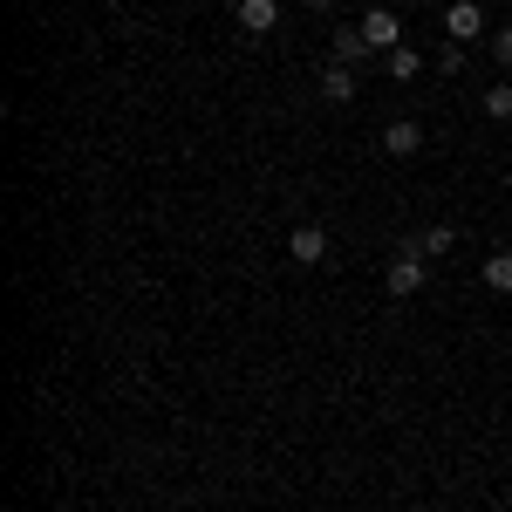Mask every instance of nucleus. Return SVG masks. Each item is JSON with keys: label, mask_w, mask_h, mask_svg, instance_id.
Instances as JSON below:
<instances>
[{"label": "nucleus", "mask_w": 512, "mask_h": 512, "mask_svg": "<svg viewBox=\"0 0 512 512\" xmlns=\"http://www.w3.org/2000/svg\"><path fill=\"white\" fill-rule=\"evenodd\" d=\"M424 267H431V260H424L417 246H403L390 260V274H383V287H390L396 301H410V294H424Z\"/></svg>", "instance_id": "1"}, {"label": "nucleus", "mask_w": 512, "mask_h": 512, "mask_svg": "<svg viewBox=\"0 0 512 512\" xmlns=\"http://www.w3.org/2000/svg\"><path fill=\"white\" fill-rule=\"evenodd\" d=\"M355 28H362V41H369V48H383V55H390V48H403V21H396V7H369Z\"/></svg>", "instance_id": "2"}, {"label": "nucleus", "mask_w": 512, "mask_h": 512, "mask_svg": "<svg viewBox=\"0 0 512 512\" xmlns=\"http://www.w3.org/2000/svg\"><path fill=\"white\" fill-rule=\"evenodd\" d=\"M444 35L458 41V48L478 41V35H485V7H478V0H451V7H444Z\"/></svg>", "instance_id": "3"}, {"label": "nucleus", "mask_w": 512, "mask_h": 512, "mask_svg": "<svg viewBox=\"0 0 512 512\" xmlns=\"http://www.w3.org/2000/svg\"><path fill=\"white\" fill-rule=\"evenodd\" d=\"M287 253H294L301 267H321V260H328V233H321V226H294V233H287Z\"/></svg>", "instance_id": "4"}, {"label": "nucleus", "mask_w": 512, "mask_h": 512, "mask_svg": "<svg viewBox=\"0 0 512 512\" xmlns=\"http://www.w3.org/2000/svg\"><path fill=\"white\" fill-rule=\"evenodd\" d=\"M383 151H390V158H417V151H424V123L396 117L390 130H383Z\"/></svg>", "instance_id": "5"}, {"label": "nucleus", "mask_w": 512, "mask_h": 512, "mask_svg": "<svg viewBox=\"0 0 512 512\" xmlns=\"http://www.w3.org/2000/svg\"><path fill=\"white\" fill-rule=\"evenodd\" d=\"M239 28H246V35H274L280 28V0H239Z\"/></svg>", "instance_id": "6"}, {"label": "nucleus", "mask_w": 512, "mask_h": 512, "mask_svg": "<svg viewBox=\"0 0 512 512\" xmlns=\"http://www.w3.org/2000/svg\"><path fill=\"white\" fill-rule=\"evenodd\" d=\"M321 103H355V69L349 62H328V69H321Z\"/></svg>", "instance_id": "7"}, {"label": "nucleus", "mask_w": 512, "mask_h": 512, "mask_svg": "<svg viewBox=\"0 0 512 512\" xmlns=\"http://www.w3.org/2000/svg\"><path fill=\"white\" fill-rule=\"evenodd\" d=\"M451 246H458V233H451V226H424V233H417V253H424V260H444Z\"/></svg>", "instance_id": "8"}, {"label": "nucleus", "mask_w": 512, "mask_h": 512, "mask_svg": "<svg viewBox=\"0 0 512 512\" xmlns=\"http://www.w3.org/2000/svg\"><path fill=\"white\" fill-rule=\"evenodd\" d=\"M383 69H390L396 82H410L417 69H424V55H417V48H390V55H383Z\"/></svg>", "instance_id": "9"}, {"label": "nucleus", "mask_w": 512, "mask_h": 512, "mask_svg": "<svg viewBox=\"0 0 512 512\" xmlns=\"http://www.w3.org/2000/svg\"><path fill=\"white\" fill-rule=\"evenodd\" d=\"M362 55H369V41H362V28H342V35H335V62H362Z\"/></svg>", "instance_id": "10"}, {"label": "nucleus", "mask_w": 512, "mask_h": 512, "mask_svg": "<svg viewBox=\"0 0 512 512\" xmlns=\"http://www.w3.org/2000/svg\"><path fill=\"white\" fill-rule=\"evenodd\" d=\"M485 287H492V294H512V253H492V260H485Z\"/></svg>", "instance_id": "11"}, {"label": "nucleus", "mask_w": 512, "mask_h": 512, "mask_svg": "<svg viewBox=\"0 0 512 512\" xmlns=\"http://www.w3.org/2000/svg\"><path fill=\"white\" fill-rule=\"evenodd\" d=\"M485 117H499V123L512 117V82H492V89H485Z\"/></svg>", "instance_id": "12"}, {"label": "nucleus", "mask_w": 512, "mask_h": 512, "mask_svg": "<svg viewBox=\"0 0 512 512\" xmlns=\"http://www.w3.org/2000/svg\"><path fill=\"white\" fill-rule=\"evenodd\" d=\"M492 55H499V62L512 69V28H492Z\"/></svg>", "instance_id": "13"}, {"label": "nucleus", "mask_w": 512, "mask_h": 512, "mask_svg": "<svg viewBox=\"0 0 512 512\" xmlns=\"http://www.w3.org/2000/svg\"><path fill=\"white\" fill-rule=\"evenodd\" d=\"M308 7H335V0H308Z\"/></svg>", "instance_id": "14"}, {"label": "nucleus", "mask_w": 512, "mask_h": 512, "mask_svg": "<svg viewBox=\"0 0 512 512\" xmlns=\"http://www.w3.org/2000/svg\"><path fill=\"white\" fill-rule=\"evenodd\" d=\"M233 7H239V0H233Z\"/></svg>", "instance_id": "15"}]
</instances>
